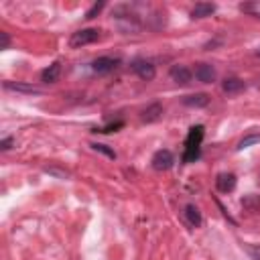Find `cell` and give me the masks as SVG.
I'll use <instances>...</instances> for the list:
<instances>
[{
    "instance_id": "obj_1",
    "label": "cell",
    "mask_w": 260,
    "mask_h": 260,
    "mask_svg": "<svg viewBox=\"0 0 260 260\" xmlns=\"http://www.w3.org/2000/svg\"><path fill=\"white\" fill-rule=\"evenodd\" d=\"M205 128L201 124L191 126L189 134L185 138V150H183V162H195L201 156V142H203Z\"/></svg>"
},
{
    "instance_id": "obj_2",
    "label": "cell",
    "mask_w": 260,
    "mask_h": 260,
    "mask_svg": "<svg viewBox=\"0 0 260 260\" xmlns=\"http://www.w3.org/2000/svg\"><path fill=\"white\" fill-rule=\"evenodd\" d=\"M98 39H100V30L98 28H81V30H75L69 37V47L77 49V47H83V45H91Z\"/></svg>"
},
{
    "instance_id": "obj_3",
    "label": "cell",
    "mask_w": 260,
    "mask_h": 260,
    "mask_svg": "<svg viewBox=\"0 0 260 260\" xmlns=\"http://www.w3.org/2000/svg\"><path fill=\"white\" fill-rule=\"evenodd\" d=\"M130 69H132L140 79H144V81H152V79H154V75H156L154 65H152L150 61L142 59V57L132 59V61H130Z\"/></svg>"
},
{
    "instance_id": "obj_4",
    "label": "cell",
    "mask_w": 260,
    "mask_h": 260,
    "mask_svg": "<svg viewBox=\"0 0 260 260\" xmlns=\"http://www.w3.org/2000/svg\"><path fill=\"white\" fill-rule=\"evenodd\" d=\"M152 167L156 169V171H169L173 165H175V156H173V152L171 150H167V148H160V150H156L154 154H152Z\"/></svg>"
},
{
    "instance_id": "obj_5",
    "label": "cell",
    "mask_w": 260,
    "mask_h": 260,
    "mask_svg": "<svg viewBox=\"0 0 260 260\" xmlns=\"http://www.w3.org/2000/svg\"><path fill=\"white\" fill-rule=\"evenodd\" d=\"M118 65H120V59L118 57H98L91 63V71L98 73V75H106V73L114 71Z\"/></svg>"
},
{
    "instance_id": "obj_6",
    "label": "cell",
    "mask_w": 260,
    "mask_h": 260,
    "mask_svg": "<svg viewBox=\"0 0 260 260\" xmlns=\"http://www.w3.org/2000/svg\"><path fill=\"white\" fill-rule=\"evenodd\" d=\"M236 183H238V179L234 173H219L215 179V187L219 193H232L236 189Z\"/></svg>"
},
{
    "instance_id": "obj_7",
    "label": "cell",
    "mask_w": 260,
    "mask_h": 260,
    "mask_svg": "<svg viewBox=\"0 0 260 260\" xmlns=\"http://www.w3.org/2000/svg\"><path fill=\"white\" fill-rule=\"evenodd\" d=\"M193 73H195L197 81H201V83H211L215 79V69L209 63H197Z\"/></svg>"
},
{
    "instance_id": "obj_8",
    "label": "cell",
    "mask_w": 260,
    "mask_h": 260,
    "mask_svg": "<svg viewBox=\"0 0 260 260\" xmlns=\"http://www.w3.org/2000/svg\"><path fill=\"white\" fill-rule=\"evenodd\" d=\"M169 75H171L173 81H177V83H181V85H187V83L191 81V75H193V73H191L185 65H173L171 71H169Z\"/></svg>"
},
{
    "instance_id": "obj_9",
    "label": "cell",
    "mask_w": 260,
    "mask_h": 260,
    "mask_svg": "<svg viewBox=\"0 0 260 260\" xmlns=\"http://www.w3.org/2000/svg\"><path fill=\"white\" fill-rule=\"evenodd\" d=\"M59 75H61V63L55 61V63H51L49 67H45L41 71V81L43 83H55L59 79Z\"/></svg>"
},
{
    "instance_id": "obj_10",
    "label": "cell",
    "mask_w": 260,
    "mask_h": 260,
    "mask_svg": "<svg viewBox=\"0 0 260 260\" xmlns=\"http://www.w3.org/2000/svg\"><path fill=\"white\" fill-rule=\"evenodd\" d=\"M160 116H162V106H160L158 102H154V104H150V106H146V108L142 110L140 120L148 124V122H156Z\"/></svg>"
},
{
    "instance_id": "obj_11",
    "label": "cell",
    "mask_w": 260,
    "mask_h": 260,
    "mask_svg": "<svg viewBox=\"0 0 260 260\" xmlns=\"http://www.w3.org/2000/svg\"><path fill=\"white\" fill-rule=\"evenodd\" d=\"M213 12H215V4H211V2H197L191 8V18H205V16H211Z\"/></svg>"
},
{
    "instance_id": "obj_12",
    "label": "cell",
    "mask_w": 260,
    "mask_h": 260,
    "mask_svg": "<svg viewBox=\"0 0 260 260\" xmlns=\"http://www.w3.org/2000/svg\"><path fill=\"white\" fill-rule=\"evenodd\" d=\"M2 85H4V89H8V91H18V93H41V89H39V87H35V85H28V83H18V81H4Z\"/></svg>"
},
{
    "instance_id": "obj_13",
    "label": "cell",
    "mask_w": 260,
    "mask_h": 260,
    "mask_svg": "<svg viewBox=\"0 0 260 260\" xmlns=\"http://www.w3.org/2000/svg\"><path fill=\"white\" fill-rule=\"evenodd\" d=\"M221 89H223L225 93H238V91L246 89V83H244L240 77H225V79L221 81Z\"/></svg>"
},
{
    "instance_id": "obj_14",
    "label": "cell",
    "mask_w": 260,
    "mask_h": 260,
    "mask_svg": "<svg viewBox=\"0 0 260 260\" xmlns=\"http://www.w3.org/2000/svg\"><path fill=\"white\" fill-rule=\"evenodd\" d=\"M183 104L189 108H205L209 104V95L207 93H191L183 98Z\"/></svg>"
},
{
    "instance_id": "obj_15",
    "label": "cell",
    "mask_w": 260,
    "mask_h": 260,
    "mask_svg": "<svg viewBox=\"0 0 260 260\" xmlns=\"http://www.w3.org/2000/svg\"><path fill=\"white\" fill-rule=\"evenodd\" d=\"M185 217H187V221H189L193 228H199V225L203 223L201 211H199V207H197V205H193V203L185 205Z\"/></svg>"
},
{
    "instance_id": "obj_16",
    "label": "cell",
    "mask_w": 260,
    "mask_h": 260,
    "mask_svg": "<svg viewBox=\"0 0 260 260\" xmlns=\"http://www.w3.org/2000/svg\"><path fill=\"white\" fill-rule=\"evenodd\" d=\"M240 203H242L244 211H250V213H260V195H244Z\"/></svg>"
},
{
    "instance_id": "obj_17",
    "label": "cell",
    "mask_w": 260,
    "mask_h": 260,
    "mask_svg": "<svg viewBox=\"0 0 260 260\" xmlns=\"http://www.w3.org/2000/svg\"><path fill=\"white\" fill-rule=\"evenodd\" d=\"M258 142H260V134H250V136H244V138L238 142L236 150H244V148H248V146H252V144H258Z\"/></svg>"
},
{
    "instance_id": "obj_18",
    "label": "cell",
    "mask_w": 260,
    "mask_h": 260,
    "mask_svg": "<svg viewBox=\"0 0 260 260\" xmlns=\"http://www.w3.org/2000/svg\"><path fill=\"white\" fill-rule=\"evenodd\" d=\"M124 126V122L122 120H118V122H114V124H108V126H104V128H95L93 132H102V134H110V132H116L118 128H122Z\"/></svg>"
},
{
    "instance_id": "obj_19",
    "label": "cell",
    "mask_w": 260,
    "mask_h": 260,
    "mask_svg": "<svg viewBox=\"0 0 260 260\" xmlns=\"http://www.w3.org/2000/svg\"><path fill=\"white\" fill-rule=\"evenodd\" d=\"M104 6H106V2H95V4H93V6H91L87 12H85V18H87V20L95 18V14H100V10H102Z\"/></svg>"
},
{
    "instance_id": "obj_20",
    "label": "cell",
    "mask_w": 260,
    "mask_h": 260,
    "mask_svg": "<svg viewBox=\"0 0 260 260\" xmlns=\"http://www.w3.org/2000/svg\"><path fill=\"white\" fill-rule=\"evenodd\" d=\"M91 148H93V150H98V152H104V154H106V156H110V158H116V152H114L112 148H108L106 144H98V142H95V144H91Z\"/></svg>"
},
{
    "instance_id": "obj_21",
    "label": "cell",
    "mask_w": 260,
    "mask_h": 260,
    "mask_svg": "<svg viewBox=\"0 0 260 260\" xmlns=\"http://www.w3.org/2000/svg\"><path fill=\"white\" fill-rule=\"evenodd\" d=\"M240 10H242V12H254L256 16H260V2H254V4H240Z\"/></svg>"
},
{
    "instance_id": "obj_22",
    "label": "cell",
    "mask_w": 260,
    "mask_h": 260,
    "mask_svg": "<svg viewBox=\"0 0 260 260\" xmlns=\"http://www.w3.org/2000/svg\"><path fill=\"white\" fill-rule=\"evenodd\" d=\"M45 173H49V175H57V177H61V179H67V177H69V173L59 171V169H55V167H45Z\"/></svg>"
},
{
    "instance_id": "obj_23",
    "label": "cell",
    "mask_w": 260,
    "mask_h": 260,
    "mask_svg": "<svg viewBox=\"0 0 260 260\" xmlns=\"http://www.w3.org/2000/svg\"><path fill=\"white\" fill-rule=\"evenodd\" d=\"M12 144H14V138H12V136H6V138H2L0 148H2V150H10V148H12Z\"/></svg>"
},
{
    "instance_id": "obj_24",
    "label": "cell",
    "mask_w": 260,
    "mask_h": 260,
    "mask_svg": "<svg viewBox=\"0 0 260 260\" xmlns=\"http://www.w3.org/2000/svg\"><path fill=\"white\" fill-rule=\"evenodd\" d=\"M8 45H10L8 32H0V49H8Z\"/></svg>"
},
{
    "instance_id": "obj_25",
    "label": "cell",
    "mask_w": 260,
    "mask_h": 260,
    "mask_svg": "<svg viewBox=\"0 0 260 260\" xmlns=\"http://www.w3.org/2000/svg\"><path fill=\"white\" fill-rule=\"evenodd\" d=\"M256 57H260V49H258V51H256Z\"/></svg>"
}]
</instances>
